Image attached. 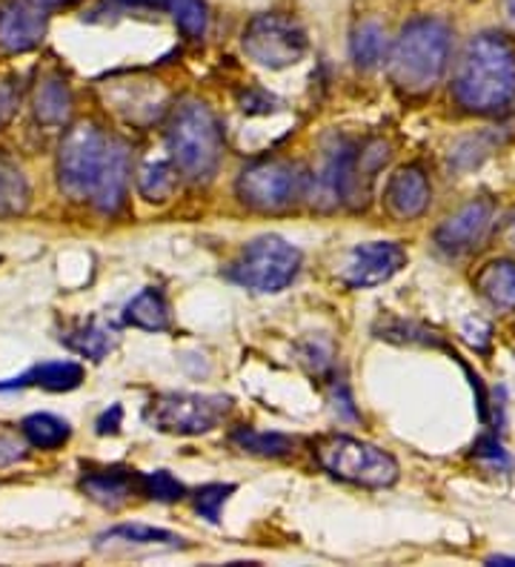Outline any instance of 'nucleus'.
I'll list each match as a JSON object with an SVG mask.
<instances>
[{"instance_id":"nucleus-11","label":"nucleus","mask_w":515,"mask_h":567,"mask_svg":"<svg viewBox=\"0 0 515 567\" xmlns=\"http://www.w3.org/2000/svg\"><path fill=\"white\" fill-rule=\"evenodd\" d=\"M493 202L490 198H475V202L464 204L459 213H453L435 229V244L444 249L446 256H461L470 249L478 247L484 236L493 227Z\"/></svg>"},{"instance_id":"nucleus-1","label":"nucleus","mask_w":515,"mask_h":567,"mask_svg":"<svg viewBox=\"0 0 515 567\" xmlns=\"http://www.w3.org/2000/svg\"><path fill=\"white\" fill-rule=\"evenodd\" d=\"M58 184L72 202L115 215L130 187V146L90 121L72 126L58 155Z\"/></svg>"},{"instance_id":"nucleus-15","label":"nucleus","mask_w":515,"mask_h":567,"mask_svg":"<svg viewBox=\"0 0 515 567\" xmlns=\"http://www.w3.org/2000/svg\"><path fill=\"white\" fill-rule=\"evenodd\" d=\"M81 491L103 507H121L135 491H141V476L135 471L112 467V471H97L81 478Z\"/></svg>"},{"instance_id":"nucleus-16","label":"nucleus","mask_w":515,"mask_h":567,"mask_svg":"<svg viewBox=\"0 0 515 567\" xmlns=\"http://www.w3.org/2000/svg\"><path fill=\"white\" fill-rule=\"evenodd\" d=\"M72 115V90L61 75H47L34 90V118L43 126H63Z\"/></svg>"},{"instance_id":"nucleus-24","label":"nucleus","mask_w":515,"mask_h":567,"mask_svg":"<svg viewBox=\"0 0 515 567\" xmlns=\"http://www.w3.org/2000/svg\"><path fill=\"white\" fill-rule=\"evenodd\" d=\"M101 545L110 542H124V545H164V547H181L184 539L175 533L164 530V527H150V525H115L106 533L97 536Z\"/></svg>"},{"instance_id":"nucleus-34","label":"nucleus","mask_w":515,"mask_h":567,"mask_svg":"<svg viewBox=\"0 0 515 567\" xmlns=\"http://www.w3.org/2000/svg\"><path fill=\"white\" fill-rule=\"evenodd\" d=\"M461 336H464V339H467V344H473L475 350H487L490 347V327L478 319L464 321V330H461Z\"/></svg>"},{"instance_id":"nucleus-39","label":"nucleus","mask_w":515,"mask_h":567,"mask_svg":"<svg viewBox=\"0 0 515 567\" xmlns=\"http://www.w3.org/2000/svg\"><path fill=\"white\" fill-rule=\"evenodd\" d=\"M38 3H43L47 9H58V7H69V3H75V0H38Z\"/></svg>"},{"instance_id":"nucleus-19","label":"nucleus","mask_w":515,"mask_h":567,"mask_svg":"<svg viewBox=\"0 0 515 567\" xmlns=\"http://www.w3.org/2000/svg\"><path fill=\"white\" fill-rule=\"evenodd\" d=\"M63 344L69 350H75L78 355H86L92 361H101L103 355H110V350H115L117 332L112 327L101 324V321H90V324L78 327L69 336H61Z\"/></svg>"},{"instance_id":"nucleus-9","label":"nucleus","mask_w":515,"mask_h":567,"mask_svg":"<svg viewBox=\"0 0 515 567\" xmlns=\"http://www.w3.org/2000/svg\"><path fill=\"white\" fill-rule=\"evenodd\" d=\"M244 52L258 66L287 70L307 55V32L287 14H258L244 32Z\"/></svg>"},{"instance_id":"nucleus-7","label":"nucleus","mask_w":515,"mask_h":567,"mask_svg":"<svg viewBox=\"0 0 515 567\" xmlns=\"http://www.w3.org/2000/svg\"><path fill=\"white\" fill-rule=\"evenodd\" d=\"M229 413V399L200 393H161L146 404L144 419L161 433L172 436H200L218 427Z\"/></svg>"},{"instance_id":"nucleus-36","label":"nucleus","mask_w":515,"mask_h":567,"mask_svg":"<svg viewBox=\"0 0 515 567\" xmlns=\"http://www.w3.org/2000/svg\"><path fill=\"white\" fill-rule=\"evenodd\" d=\"M504 238H507L509 247H515V209L507 215V227H504Z\"/></svg>"},{"instance_id":"nucleus-10","label":"nucleus","mask_w":515,"mask_h":567,"mask_svg":"<svg viewBox=\"0 0 515 567\" xmlns=\"http://www.w3.org/2000/svg\"><path fill=\"white\" fill-rule=\"evenodd\" d=\"M406 264V249L395 241H370L358 244L343 264V284L352 290H367L387 284L392 276H399Z\"/></svg>"},{"instance_id":"nucleus-13","label":"nucleus","mask_w":515,"mask_h":567,"mask_svg":"<svg viewBox=\"0 0 515 567\" xmlns=\"http://www.w3.org/2000/svg\"><path fill=\"white\" fill-rule=\"evenodd\" d=\"M430 195H433V189H430L424 169L421 166H401L387 184L384 198L395 218L410 221V218H419L430 207Z\"/></svg>"},{"instance_id":"nucleus-35","label":"nucleus","mask_w":515,"mask_h":567,"mask_svg":"<svg viewBox=\"0 0 515 567\" xmlns=\"http://www.w3.org/2000/svg\"><path fill=\"white\" fill-rule=\"evenodd\" d=\"M121 415H124V410L117 408V404H112L110 410H103L95 422L97 433H101V436H112V433H117V430H121Z\"/></svg>"},{"instance_id":"nucleus-29","label":"nucleus","mask_w":515,"mask_h":567,"mask_svg":"<svg viewBox=\"0 0 515 567\" xmlns=\"http://www.w3.org/2000/svg\"><path fill=\"white\" fill-rule=\"evenodd\" d=\"M378 339L387 341H401V344H433V332L421 330V327L404 324V321H387L378 327Z\"/></svg>"},{"instance_id":"nucleus-2","label":"nucleus","mask_w":515,"mask_h":567,"mask_svg":"<svg viewBox=\"0 0 515 567\" xmlns=\"http://www.w3.org/2000/svg\"><path fill=\"white\" fill-rule=\"evenodd\" d=\"M455 97L470 112L495 115L515 97V49L507 38L484 32L464 49L455 72Z\"/></svg>"},{"instance_id":"nucleus-23","label":"nucleus","mask_w":515,"mask_h":567,"mask_svg":"<svg viewBox=\"0 0 515 567\" xmlns=\"http://www.w3.org/2000/svg\"><path fill=\"white\" fill-rule=\"evenodd\" d=\"M175 184H178L175 161H150L137 175V193L144 195L146 202H166L175 193Z\"/></svg>"},{"instance_id":"nucleus-3","label":"nucleus","mask_w":515,"mask_h":567,"mask_svg":"<svg viewBox=\"0 0 515 567\" xmlns=\"http://www.w3.org/2000/svg\"><path fill=\"white\" fill-rule=\"evenodd\" d=\"M453 32L439 18H415L401 29L392 49V81L406 95H424L441 81L450 63Z\"/></svg>"},{"instance_id":"nucleus-32","label":"nucleus","mask_w":515,"mask_h":567,"mask_svg":"<svg viewBox=\"0 0 515 567\" xmlns=\"http://www.w3.org/2000/svg\"><path fill=\"white\" fill-rule=\"evenodd\" d=\"M240 104H244V112H247V115H269V112L278 106V101H275L272 95H267V92L253 90L240 97Z\"/></svg>"},{"instance_id":"nucleus-27","label":"nucleus","mask_w":515,"mask_h":567,"mask_svg":"<svg viewBox=\"0 0 515 567\" xmlns=\"http://www.w3.org/2000/svg\"><path fill=\"white\" fill-rule=\"evenodd\" d=\"M141 493L146 498H155V502L169 505V502H181L186 496V487L169 471H155L141 473Z\"/></svg>"},{"instance_id":"nucleus-25","label":"nucleus","mask_w":515,"mask_h":567,"mask_svg":"<svg viewBox=\"0 0 515 567\" xmlns=\"http://www.w3.org/2000/svg\"><path fill=\"white\" fill-rule=\"evenodd\" d=\"M29 204V184L7 155H0V215H18Z\"/></svg>"},{"instance_id":"nucleus-6","label":"nucleus","mask_w":515,"mask_h":567,"mask_svg":"<svg viewBox=\"0 0 515 567\" xmlns=\"http://www.w3.org/2000/svg\"><path fill=\"white\" fill-rule=\"evenodd\" d=\"M301 270V252L278 236H261L244 247L229 278L255 292H281L296 281Z\"/></svg>"},{"instance_id":"nucleus-30","label":"nucleus","mask_w":515,"mask_h":567,"mask_svg":"<svg viewBox=\"0 0 515 567\" xmlns=\"http://www.w3.org/2000/svg\"><path fill=\"white\" fill-rule=\"evenodd\" d=\"M301 350V361H307L312 373L321 375L323 370H330L332 364V347L321 339H309L307 344L298 347Z\"/></svg>"},{"instance_id":"nucleus-28","label":"nucleus","mask_w":515,"mask_h":567,"mask_svg":"<svg viewBox=\"0 0 515 567\" xmlns=\"http://www.w3.org/2000/svg\"><path fill=\"white\" fill-rule=\"evenodd\" d=\"M235 493V485H206L195 493V511L200 513V519L209 525H218L220 511L227 505V498Z\"/></svg>"},{"instance_id":"nucleus-37","label":"nucleus","mask_w":515,"mask_h":567,"mask_svg":"<svg viewBox=\"0 0 515 567\" xmlns=\"http://www.w3.org/2000/svg\"><path fill=\"white\" fill-rule=\"evenodd\" d=\"M504 14H507L509 29L515 32V0H504Z\"/></svg>"},{"instance_id":"nucleus-5","label":"nucleus","mask_w":515,"mask_h":567,"mask_svg":"<svg viewBox=\"0 0 515 567\" xmlns=\"http://www.w3.org/2000/svg\"><path fill=\"white\" fill-rule=\"evenodd\" d=\"M316 458L330 476L358 487H392L399 482V462L375 444L352 436H330L316 444Z\"/></svg>"},{"instance_id":"nucleus-8","label":"nucleus","mask_w":515,"mask_h":567,"mask_svg":"<svg viewBox=\"0 0 515 567\" xmlns=\"http://www.w3.org/2000/svg\"><path fill=\"white\" fill-rule=\"evenodd\" d=\"M235 193L247 207L261 213L289 209L307 193V175L287 161H258L235 181Z\"/></svg>"},{"instance_id":"nucleus-38","label":"nucleus","mask_w":515,"mask_h":567,"mask_svg":"<svg viewBox=\"0 0 515 567\" xmlns=\"http://www.w3.org/2000/svg\"><path fill=\"white\" fill-rule=\"evenodd\" d=\"M487 565H515V556H490Z\"/></svg>"},{"instance_id":"nucleus-26","label":"nucleus","mask_w":515,"mask_h":567,"mask_svg":"<svg viewBox=\"0 0 515 567\" xmlns=\"http://www.w3.org/2000/svg\"><path fill=\"white\" fill-rule=\"evenodd\" d=\"M169 12L175 18V23L181 27L186 38H204L206 35V3L204 0H169Z\"/></svg>"},{"instance_id":"nucleus-31","label":"nucleus","mask_w":515,"mask_h":567,"mask_svg":"<svg viewBox=\"0 0 515 567\" xmlns=\"http://www.w3.org/2000/svg\"><path fill=\"white\" fill-rule=\"evenodd\" d=\"M473 450H475V456L484 458V462H490V464H495V467H509V464H513L507 456V450H504V444L493 436H484Z\"/></svg>"},{"instance_id":"nucleus-17","label":"nucleus","mask_w":515,"mask_h":567,"mask_svg":"<svg viewBox=\"0 0 515 567\" xmlns=\"http://www.w3.org/2000/svg\"><path fill=\"white\" fill-rule=\"evenodd\" d=\"M475 290L487 298L495 310H515V261H490L475 276Z\"/></svg>"},{"instance_id":"nucleus-4","label":"nucleus","mask_w":515,"mask_h":567,"mask_svg":"<svg viewBox=\"0 0 515 567\" xmlns=\"http://www.w3.org/2000/svg\"><path fill=\"white\" fill-rule=\"evenodd\" d=\"M166 146L178 173L193 184H206L218 173L224 158V135L213 110L200 101H184L172 112Z\"/></svg>"},{"instance_id":"nucleus-22","label":"nucleus","mask_w":515,"mask_h":567,"mask_svg":"<svg viewBox=\"0 0 515 567\" xmlns=\"http://www.w3.org/2000/svg\"><path fill=\"white\" fill-rule=\"evenodd\" d=\"M23 439L38 450H55L69 442V424L52 413H32L21 424Z\"/></svg>"},{"instance_id":"nucleus-18","label":"nucleus","mask_w":515,"mask_h":567,"mask_svg":"<svg viewBox=\"0 0 515 567\" xmlns=\"http://www.w3.org/2000/svg\"><path fill=\"white\" fill-rule=\"evenodd\" d=\"M126 324L137 327L146 332H164L169 330V307L158 290H141L124 310Z\"/></svg>"},{"instance_id":"nucleus-33","label":"nucleus","mask_w":515,"mask_h":567,"mask_svg":"<svg viewBox=\"0 0 515 567\" xmlns=\"http://www.w3.org/2000/svg\"><path fill=\"white\" fill-rule=\"evenodd\" d=\"M23 456H27V453H23V444L18 442V436H12L7 430H0V467L14 464Z\"/></svg>"},{"instance_id":"nucleus-21","label":"nucleus","mask_w":515,"mask_h":567,"mask_svg":"<svg viewBox=\"0 0 515 567\" xmlns=\"http://www.w3.org/2000/svg\"><path fill=\"white\" fill-rule=\"evenodd\" d=\"M350 55L358 70H375L387 58V32L378 23H361L352 32Z\"/></svg>"},{"instance_id":"nucleus-14","label":"nucleus","mask_w":515,"mask_h":567,"mask_svg":"<svg viewBox=\"0 0 515 567\" xmlns=\"http://www.w3.org/2000/svg\"><path fill=\"white\" fill-rule=\"evenodd\" d=\"M83 375H86L83 367L75 361H47V364L32 367L21 379L0 381V390H18L34 384V388L49 390V393H69V390L81 388Z\"/></svg>"},{"instance_id":"nucleus-20","label":"nucleus","mask_w":515,"mask_h":567,"mask_svg":"<svg viewBox=\"0 0 515 567\" xmlns=\"http://www.w3.org/2000/svg\"><path fill=\"white\" fill-rule=\"evenodd\" d=\"M229 442L238 450L249 453V456H264V458H281L287 456L289 450L296 447V442L284 433H261L253 427H235Z\"/></svg>"},{"instance_id":"nucleus-12","label":"nucleus","mask_w":515,"mask_h":567,"mask_svg":"<svg viewBox=\"0 0 515 567\" xmlns=\"http://www.w3.org/2000/svg\"><path fill=\"white\" fill-rule=\"evenodd\" d=\"M47 35V7L38 0H9L0 9V49L23 55Z\"/></svg>"}]
</instances>
